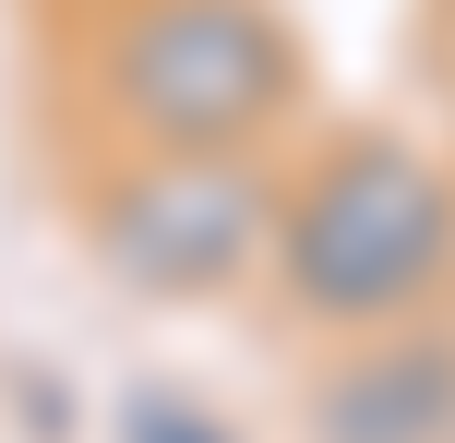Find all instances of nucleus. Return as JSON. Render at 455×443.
Wrapping results in <instances>:
<instances>
[{"label": "nucleus", "mask_w": 455, "mask_h": 443, "mask_svg": "<svg viewBox=\"0 0 455 443\" xmlns=\"http://www.w3.org/2000/svg\"><path fill=\"white\" fill-rule=\"evenodd\" d=\"M84 108L108 144H251L312 108V60L275 0H108L84 24Z\"/></svg>", "instance_id": "obj_2"}, {"label": "nucleus", "mask_w": 455, "mask_h": 443, "mask_svg": "<svg viewBox=\"0 0 455 443\" xmlns=\"http://www.w3.org/2000/svg\"><path fill=\"white\" fill-rule=\"evenodd\" d=\"M108 443H240V420H216L192 384H120Z\"/></svg>", "instance_id": "obj_5"}, {"label": "nucleus", "mask_w": 455, "mask_h": 443, "mask_svg": "<svg viewBox=\"0 0 455 443\" xmlns=\"http://www.w3.org/2000/svg\"><path fill=\"white\" fill-rule=\"evenodd\" d=\"M264 288L299 336H360L455 300V156H419L408 132H336L275 180Z\"/></svg>", "instance_id": "obj_1"}, {"label": "nucleus", "mask_w": 455, "mask_h": 443, "mask_svg": "<svg viewBox=\"0 0 455 443\" xmlns=\"http://www.w3.org/2000/svg\"><path fill=\"white\" fill-rule=\"evenodd\" d=\"M299 420H312V443H455V324H443V300L336 336Z\"/></svg>", "instance_id": "obj_4"}, {"label": "nucleus", "mask_w": 455, "mask_h": 443, "mask_svg": "<svg viewBox=\"0 0 455 443\" xmlns=\"http://www.w3.org/2000/svg\"><path fill=\"white\" fill-rule=\"evenodd\" d=\"M72 228H84V264L132 300H216V288L264 276L275 240V168L251 144H108L84 192H72Z\"/></svg>", "instance_id": "obj_3"}, {"label": "nucleus", "mask_w": 455, "mask_h": 443, "mask_svg": "<svg viewBox=\"0 0 455 443\" xmlns=\"http://www.w3.org/2000/svg\"><path fill=\"white\" fill-rule=\"evenodd\" d=\"M432 12H443V36H455V0H432Z\"/></svg>", "instance_id": "obj_6"}]
</instances>
